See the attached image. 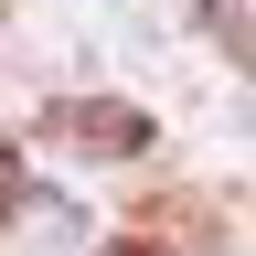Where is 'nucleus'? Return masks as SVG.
<instances>
[{"label": "nucleus", "mask_w": 256, "mask_h": 256, "mask_svg": "<svg viewBox=\"0 0 256 256\" xmlns=\"http://www.w3.org/2000/svg\"><path fill=\"white\" fill-rule=\"evenodd\" d=\"M64 128H75L86 150H150V118H139V107H75Z\"/></svg>", "instance_id": "nucleus-1"}]
</instances>
